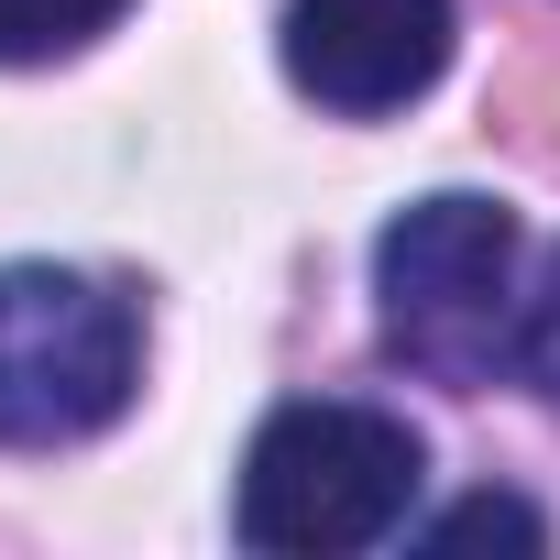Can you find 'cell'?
Returning <instances> with one entry per match:
<instances>
[{
	"label": "cell",
	"instance_id": "1",
	"mask_svg": "<svg viewBox=\"0 0 560 560\" xmlns=\"http://www.w3.org/2000/svg\"><path fill=\"white\" fill-rule=\"evenodd\" d=\"M418 483H429V451L407 418L352 407V396H298L242 451V538L287 560H341V549L396 538Z\"/></svg>",
	"mask_w": 560,
	"mask_h": 560
},
{
	"label": "cell",
	"instance_id": "2",
	"mask_svg": "<svg viewBox=\"0 0 560 560\" xmlns=\"http://www.w3.org/2000/svg\"><path fill=\"white\" fill-rule=\"evenodd\" d=\"M374 298H385V341L440 374V385H494V363L516 352V209L440 187L418 209L385 220L374 242Z\"/></svg>",
	"mask_w": 560,
	"mask_h": 560
},
{
	"label": "cell",
	"instance_id": "3",
	"mask_svg": "<svg viewBox=\"0 0 560 560\" xmlns=\"http://www.w3.org/2000/svg\"><path fill=\"white\" fill-rule=\"evenodd\" d=\"M143 330L78 264H0V451H67L132 407Z\"/></svg>",
	"mask_w": 560,
	"mask_h": 560
},
{
	"label": "cell",
	"instance_id": "4",
	"mask_svg": "<svg viewBox=\"0 0 560 560\" xmlns=\"http://www.w3.org/2000/svg\"><path fill=\"white\" fill-rule=\"evenodd\" d=\"M451 67V0H287V78L341 110H407Z\"/></svg>",
	"mask_w": 560,
	"mask_h": 560
},
{
	"label": "cell",
	"instance_id": "5",
	"mask_svg": "<svg viewBox=\"0 0 560 560\" xmlns=\"http://www.w3.org/2000/svg\"><path fill=\"white\" fill-rule=\"evenodd\" d=\"M132 0H0V67H45V56H78L100 45Z\"/></svg>",
	"mask_w": 560,
	"mask_h": 560
},
{
	"label": "cell",
	"instance_id": "6",
	"mask_svg": "<svg viewBox=\"0 0 560 560\" xmlns=\"http://www.w3.org/2000/svg\"><path fill=\"white\" fill-rule=\"evenodd\" d=\"M483 538H494V549H549V527H538L516 494H472V505H451V516L429 527V549H483Z\"/></svg>",
	"mask_w": 560,
	"mask_h": 560
},
{
	"label": "cell",
	"instance_id": "7",
	"mask_svg": "<svg viewBox=\"0 0 560 560\" xmlns=\"http://www.w3.org/2000/svg\"><path fill=\"white\" fill-rule=\"evenodd\" d=\"M516 363H527V385L560 407V253H549V275H538L527 319H516Z\"/></svg>",
	"mask_w": 560,
	"mask_h": 560
}]
</instances>
